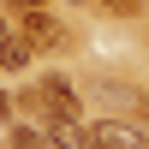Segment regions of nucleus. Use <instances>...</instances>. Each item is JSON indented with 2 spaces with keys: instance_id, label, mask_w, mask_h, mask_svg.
<instances>
[{
  "instance_id": "1",
  "label": "nucleus",
  "mask_w": 149,
  "mask_h": 149,
  "mask_svg": "<svg viewBox=\"0 0 149 149\" xmlns=\"http://www.w3.org/2000/svg\"><path fill=\"white\" fill-rule=\"evenodd\" d=\"M36 95H42V113H36V119H54V113L84 119V102H78V90H72L66 78H42V84H36Z\"/></svg>"
},
{
  "instance_id": "2",
  "label": "nucleus",
  "mask_w": 149,
  "mask_h": 149,
  "mask_svg": "<svg viewBox=\"0 0 149 149\" xmlns=\"http://www.w3.org/2000/svg\"><path fill=\"white\" fill-rule=\"evenodd\" d=\"M90 149H143V131L125 119H95L90 125Z\"/></svg>"
},
{
  "instance_id": "3",
  "label": "nucleus",
  "mask_w": 149,
  "mask_h": 149,
  "mask_svg": "<svg viewBox=\"0 0 149 149\" xmlns=\"http://www.w3.org/2000/svg\"><path fill=\"white\" fill-rule=\"evenodd\" d=\"M18 36L30 42V54H36V48H60V24L48 18L42 6H36V12H24V18H18Z\"/></svg>"
},
{
  "instance_id": "4",
  "label": "nucleus",
  "mask_w": 149,
  "mask_h": 149,
  "mask_svg": "<svg viewBox=\"0 0 149 149\" xmlns=\"http://www.w3.org/2000/svg\"><path fill=\"white\" fill-rule=\"evenodd\" d=\"M42 125H48V149H90V131H84V119L54 113V119H42Z\"/></svg>"
},
{
  "instance_id": "5",
  "label": "nucleus",
  "mask_w": 149,
  "mask_h": 149,
  "mask_svg": "<svg viewBox=\"0 0 149 149\" xmlns=\"http://www.w3.org/2000/svg\"><path fill=\"white\" fill-rule=\"evenodd\" d=\"M30 66V42L18 36V24H0V72H24Z\"/></svg>"
},
{
  "instance_id": "6",
  "label": "nucleus",
  "mask_w": 149,
  "mask_h": 149,
  "mask_svg": "<svg viewBox=\"0 0 149 149\" xmlns=\"http://www.w3.org/2000/svg\"><path fill=\"white\" fill-rule=\"evenodd\" d=\"M107 6H113V12H131V6H137V0H107Z\"/></svg>"
},
{
  "instance_id": "7",
  "label": "nucleus",
  "mask_w": 149,
  "mask_h": 149,
  "mask_svg": "<svg viewBox=\"0 0 149 149\" xmlns=\"http://www.w3.org/2000/svg\"><path fill=\"white\" fill-rule=\"evenodd\" d=\"M12 6H18V12H36V6H42V0H12Z\"/></svg>"
},
{
  "instance_id": "8",
  "label": "nucleus",
  "mask_w": 149,
  "mask_h": 149,
  "mask_svg": "<svg viewBox=\"0 0 149 149\" xmlns=\"http://www.w3.org/2000/svg\"><path fill=\"white\" fill-rule=\"evenodd\" d=\"M6 113H12V95H0V119H6Z\"/></svg>"
},
{
  "instance_id": "9",
  "label": "nucleus",
  "mask_w": 149,
  "mask_h": 149,
  "mask_svg": "<svg viewBox=\"0 0 149 149\" xmlns=\"http://www.w3.org/2000/svg\"><path fill=\"white\" fill-rule=\"evenodd\" d=\"M72 6H84V0H72Z\"/></svg>"
}]
</instances>
